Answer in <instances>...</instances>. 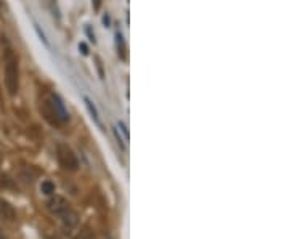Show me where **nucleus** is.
Wrapping results in <instances>:
<instances>
[{"label":"nucleus","instance_id":"nucleus-13","mask_svg":"<svg viewBox=\"0 0 289 239\" xmlns=\"http://www.w3.org/2000/svg\"><path fill=\"white\" fill-rule=\"evenodd\" d=\"M79 50H81L82 55H89V48H87V45L82 42V43H79Z\"/></svg>","mask_w":289,"mask_h":239},{"label":"nucleus","instance_id":"nucleus-9","mask_svg":"<svg viewBox=\"0 0 289 239\" xmlns=\"http://www.w3.org/2000/svg\"><path fill=\"white\" fill-rule=\"evenodd\" d=\"M116 42H118V50L122 53V58H124L126 47H124V39H122V34L121 32H116Z\"/></svg>","mask_w":289,"mask_h":239},{"label":"nucleus","instance_id":"nucleus-11","mask_svg":"<svg viewBox=\"0 0 289 239\" xmlns=\"http://www.w3.org/2000/svg\"><path fill=\"white\" fill-rule=\"evenodd\" d=\"M95 63H96V69H98V73H100V79H104L103 65H101V59H100V56H95Z\"/></svg>","mask_w":289,"mask_h":239},{"label":"nucleus","instance_id":"nucleus-17","mask_svg":"<svg viewBox=\"0 0 289 239\" xmlns=\"http://www.w3.org/2000/svg\"><path fill=\"white\" fill-rule=\"evenodd\" d=\"M79 239H92V236H90L89 233H82V234H81V237H79Z\"/></svg>","mask_w":289,"mask_h":239},{"label":"nucleus","instance_id":"nucleus-5","mask_svg":"<svg viewBox=\"0 0 289 239\" xmlns=\"http://www.w3.org/2000/svg\"><path fill=\"white\" fill-rule=\"evenodd\" d=\"M84 103H85V106H87V109H89V114H90L92 121L103 130V124H101V119H100V114H98V109L95 108L93 101L89 98V96H84Z\"/></svg>","mask_w":289,"mask_h":239},{"label":"nucleus","instance_id":"nucleus-3","mask_svg":"<svg viewBox=\"0 0 289 239\" xmlns=\"http://www.w3.org/2000/svg\"><path fill=\"white\" fill-rule=\"evenodd\" d=\"M47 103L50 104L51 116H55V119L58 122H68L69 121V112L66 109V106L56 93H51Z\"/></svg>","mask_w":289,"mask_h":239},{"label":"nucleus","instance_id":"nucleus-6","mask_svg":"<svg viewBox=\"0 0 289 239\" xmlns=\"http://www.w3.org/2000/svg\"><path fill=\"white\" fill-rule=\"evenodd\" d=\"M0 218L8 220V222L15 220V209L4 199H0Z\"/></svg>","mask_w":289,"mask_h":239},{"label":"nucleus","instance_id":"nucleus-1","mask_svg":"<svg viewBox=\"0 0 289 239\" xmlns=\"http://www.w3.org/2000/svg\"><path fill=\"white\" fill-rule=\"evenodd\" d=\"M18 82H20L18 61L13 56V53L8 51L5 58V85H7V90L12 95L18 92Z\"/></svg>","mask_w":289,"mask_h":239},{"label":"nucleus","instance_id":"nucleus-8","mask_svg":"<svg viewBox=\"0 0 289 239\" xmlns=\"http://www.w3.org/2000/svg\"><path fill=\"white\" fill-rule=\"evenodd\" d=\"M34 29H36V32H37V35H39L40 42H42L47 48H50V42H48V39H47V35H45V32H43V31L40 29V26H39L37 23H34Z\"/></svg>","mask_w":289,"mask_h":239},{"label":"nucleus","instance_id":"nucleus-16","mask_svg":"<svg viewBox=\"0 0 289 239\" xmlns=\"http://www.w3.org/2000/svg\"><path fill=\"white\" fill-rule=\"evenodd\" d=\"M87 34H89V37H90V40H92V42L95 43V34L92 32V29H90V28H87Z\"/></svg>","mask_w":289,"mask_h":239},{"label":"nucleus","instance_id":"nucleus-10","mask_svg":"<svg viewBox=\"0 0 289 239\" xmlns=\"http://www.w3.org/2000/svg\"><path fill=\"white\" fill-rule=\"evenodd\" d=\"M118 127L122 130V134H124V140H129V129H127V126L122 121H119L118 122Z\"/></svg>","mask_w":289,"mask_h":239},{"label":"nucleus","instance_id":"nucleus-14","mask_svg":"<svg viewBox=\"0 0 289 239\" xmlns=\"http://www.w3.org/2000/svg\"><path fill=\"white\" fill-rule=\"evenodd\" d=\"M103 24H104V28H109V24H111L109 15H104V16H103Z\"/></svg>","mask_w":289,"mask_h":239},{"label":"nucleus","instance_id":"nucleus-15","mask_svg":"<svg viewBox=\"0 0 289 239\" xmlns=\"http://www.w3.org/2000/svg\"><path fill=\"white\" fill-rule=\"evenodd\" d=\"M92 4H93V8L96 12L100 10V5H101V0H92Z\"/></svg>","mask_w":289,"mask_h":239},{"label":"nucleus","instance_id":"nucleus-4","mask_svg":"<svg viewBox=\"0 0 289 239\" xmlns=\"http://www.w3.org/2000/svg\"><path fill=\"white\" fill-rule=\"evenodd\" d=\"M47 206H48V209L53 212L55 215H61L65 210L69 209V204L66 202V199L61 198V196H53V198H51V199L47 202Z\"/></svg>","mask_w":289,"mask_h":239},{"label":"nucleus","instance_id":"nucleus-12","mask_svg":"<svg viewBox=\"0 0 289 239\" xmlns=\"http://www.w3.org/2000/svg\"><path fill=\"white\" fill-rule=\"evenodd\" d=\"M114 135H116V140H118V145L121 146V149H124L126 148V141L122 140V137L119 135V132H118V129H114Z\"/></svg>","mask_w":289,"mask_h":239},{"label":"nucleus","instance_id":"nucleus-2","mask_svg":"<svg viewBox=\"0 0 289 239\" xmlns=\"http://www.w3.org/2000/svg\"><path fill=\"white\" fill-rule=\"evenodd\" d=\"M56 157H58L61 167L66 169V170H76L77 167H79L77 157L73 153V149L69 148L68 145H63V143L58 145V148H56Z\"/></svg>","mask_w":289,"mask_h":239},{"label":"nucleus","instance_id":"nucleus-18","mask_svg":"<svg viewBox=\"0 0 289 239\" xmlns=\"http://www.w3.org/2000/svg\"><path fill=\"white\" fill-rule=\"evenodd\" d=\"M0 239H7V237L4 236V233H2V231H0Z\"/></svg>","mask_w":289,"mask_h":239},{"label":"nucleus","instance_id":"nucleus-7","mask_svg":"<svg viewBox=\"0 0 289 239\" xmlns=\"http://www.w3.org/2000/svg\"><path fill=\"white\" fill-rule=\"evenodd\" d=\"M40 191H42L43 194H47V196H50V194L55 193V185L51 183L50 180H45V182L40 185Z\"/></svg>","mask_w":289,"mask_h":239}]
</instances>
